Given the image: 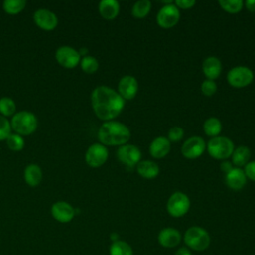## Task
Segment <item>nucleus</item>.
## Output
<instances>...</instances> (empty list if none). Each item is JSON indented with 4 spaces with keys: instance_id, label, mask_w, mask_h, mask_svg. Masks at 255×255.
<instances>
[{
    "instance_id": "obj_1",
    "label": "nucleus",
    "mask_w": 255,
    "mask_h": 255,
    "mask_svg": "<svg viewBox=\"0 0 255 255\" xmlns=\"http://www.w3.org/2000/svg\"><path fill=\"white\" fill-rule=\"evenodd\" d=\"M92 108L96 116L104 121H113L125 108V100L108 86H98L91 95Z\"/></svg>"
},
{
    "instance_id": "obj_2",
    "label": "nucleus",
    "mask_w": 255,
    "mask_h": 255,
    "mask_svg": "<svg viewBox=\"0 0 255 255\" xmlns=\"http://www.w3.org/2000/svg\"><path fill=\"white\" fill-rule=\"evenodd\" d=\"M130 130L123 123L117 121L104 122L98 130V138L102 144L121 146L130 139Z\"/></svg>"
},
{
    "instance_id": "obj_3",
    "label": "nucleus",
    "mask_w": 255,
    "mask_h": 255,
    "mask_svg": "<svg viewBox=\"0 0 255 255\" xmlns=\"http://www.w3.org/2000/svg\"><path fill=\"white\" fill-rule=\"evenodd\" d=\"M206 148L208 154L214 159L226 160L234 150V143L230 138L218 135L208 140Z\"/></svg>"
},
{
    "instance_id": "obj_4",
    "label": "nucleus",
    "mask_w": 255,
    "mask_h": 255,
    "mask_svg": "<svg viewBox=\"0 0 255 255\" xmlns=\"http://www.w3.org/2000/svg\"><path fill=\"white\" fill-rule=\"evenodd\" d=\"M38 121L36 116L29 111L16 113L11 120V128L20 135H28L37 128Z\"/></svg>"
},
{
    "instance_id": "obj_5",
    "label": "nucleus",
    "mask_w": 255,
    "mask_h": 255,
    "mask_svg": "<svg viewBox=\"0 0 255 255\" xmlns=\"http://www.w3.org/2000/svg\"><path fill=\"white\" fill-rule=\"evenodd\" d=\"M185 244L195 251L205 250L210 244L208 232L199 226H191L184 233Z\"/></svg>"
},
{
    "instance_id": "obj_6",
    "label": "nucleus",
    "mask_w": 255,
    "mask_h": 255,
    "mask_svg": "<svg viewBox=\"0 0 255 255\" xmlns=\"http://www.w3.org/2000/svg\"><path fill=\"white\" fill-rule=\"evenodd\" d=\"M226 79L231 87L241 89L249 86L253 82L254 74L248 67L236 66L229 70Z\"/></svg>"
},
{
    "instance_id": "obj_7",
    "label": "nucleus",
    "mask_w": 255,
    "mask_h": 255,
    "mask_svg": "<svg viewBox=\"0 0 255 255\" xmlns=\"http://www.w3.org/2000/svg\"><path fill=\"white\" fill-rule=\"evenodd\" d=\"M190 207V200L189 197L181 192L175 191L173 192L166 203V209L169 215L172 217H181L185 215Z\"/></svg>"
},
{
    "instance_id": "obj_8",
    "label": "nucleus",
    "mask_w": 255,
    "mask_h": 255,
    "mask_svg": "<svg viewBox=\"0 0 255 255\" xmlns=\"http://www.w3.org/2000/svg\"><path fill=\"white\" fill-rule=\"evenodd\" d=\"M179 19V9L173 3L163 5L156 15V23L163 29H170L174 27L178 23Z\"/></svg>"
},
{
    "instance_id": "obj_9",
    "label": "nucleus",
    "mask_w": 255,
    "mask_h": 255,
    "mask_svg": "<svg viewBox=\"0 0 255 255\" xmlns=\"http://www.w3.org/2000/svg\"><path fill=\"white\" fill-rule=\"evenodd\" d=\"M117 157L128 167H134L141 159V151L134 144H124L119 146L117 150Z\"/></svg>"
},
{
    "instance_id": "obj_10",
    "label": "nucleus",
    "mask_w": 255,
    "mask_h": 255,
    "mask_svg": "<svg viewBox=\"0 0 255 255\" xmlns=\"http://www.w3.org/2000/svg\"><path fill=\"white\" fill-rule=\"evenodd\" d=\"M109 151L102 143L91 144L85 154V160L91 167L97 168L102 166L108 159Z\"/></svg>"
},
{
    "instance_id": "obj_11",
    "label": "nucleus",
    "mask_w": 255,
    "mask_h": 255,
    "mask_svg": "<svg viewBox=\"0 0 255 255\" xmlns=\"http://www.w3.org/2000/svg\"><path fill=\"white\" fill-rule=\"evenodd\" d=\"M206 143L201 136L193 135L188 137L181 145V153L187 159L199 157L205 150Z\"/></svg>"
},
{
    "instance_id": "obj_12",
    "label": "nucleus",
    "mask_w": 255,
    "mask_h": 255,
    "mask_svg": "<svg viewBox=\"0 0 255 255\" xmlns=\"http://www.w3.org/2000/svg\"><path fill=\"white\" fill-rule=\"evenodd\" d=\"M56 60L65 68H74L81 61L79 51L71 46H61L56 51Z\"/></svg>"
},
{
    "instance_id": "obj_13",
    "label": "nucleus",
    "mask_w": 255,
    "mask_h": 255,
    "mask_svg": "<svg viewBox=\"0 0 255 255\" xmlns=\"http://www.w3.org/2000/svg\"><path fill=\"white\" fill-rule=\"evenodd\" d=\"M138 92L137 80L130 75L121 78L118 84V93L124 100H132Z\"/></svg>"
},
{
    "instance_id": "obj_14",
    "label": "nucleus",
    "mask_w": 255,
    "mask_h": 255,
    "mask_svg": "<svg viewBox=\"0 0 255 255\" xmlns=\"http://www.w3.org/2000/svg\"><path fill=\"white\" fill-rule=\"evenodd\" d=\"M33 18L36 25L44 30H53L58 25V18L56 14L46 8L36 10Z\"/></svg>"
},
{
    "instance_id": "obj_15",
    "label": "nucleus",
    "mask_w": 255,
    "mask_h": 255,
    "mask_svg": "<svg viewBox=\"0 0 255 255\" xmlns=\"http://www.w3.org/2000/svg\"><path fill=\"white\" fill-rule=\"evenodd\" d=\"M51 213L53 217L62 223L71 221L75 216L74 207L65 201H58L52 205Z\"/></svg>"
},
{
    "instance_id": "obj_16",
    "label": "nucleus",
    "mask_w": 255,
    "mask_h": 255,
    "mask_svg": "<svg viewBox=\"0 0 255 255\" xmlns=\"http://www.w3.org/2000/svg\"><path fill=\"white\" fill-rule=\"evenodd\" d=\"M171 148V142L165 136L155 137L149 144V153L153 158L160 159L166 156Z\"/></svg>"
},
{
    "instance_id": "obj_17",
    "label": "nucleus",
    "mask_w": 255,
    "mask_h": 255,
    "mask_svg": "<svg viewBox=\"0 0 255 255\" xmlns=\"http://www.w3.org/2000/svg\"><path fill=\"white\" fill-rule=\"evenodd\" d=\"M225 183L232 190L242 189L247 181V177L243 169L239 167H233L229 172L225 173Z\"/></svg>"
},
{
    "instance_id": "obj_18",
    "label": "nucleus",
    "mask_w": 255,
    "mask_h": 255,
    "mask_svg": "<svg viewBox=\"0 0 255 255\" xmlns=\"http://www.w3.org/2000/svg\"><path fill=\"white\" fill-rule=\"evenodd\" d=\"M222 71L221 61L214 56H209L202 62V73L207 80L214 81L217 79Z\"/></svg>"
},
{
    "instance_id": "obj_19",
    "label": "nucleus",
    "mask_w": 255,
    "mask_h": 255,
    "mask_svg": "<svg viewBox=\"0 0 255 255\" xmlns=\"http://www.w3.org/2000/svg\"><path fill=\"white\" fill-rule=\"evenodd\" d=\"M157 239L161 246L171 248L178 245L181 239V235L177 229L173 227H166L160 230Z\"/></svg>"
},
{
    "instance_id": "obj_20",
    "label": "nucleus",
    "mask_w": 255,
    "mask_h": 255,
    "mask_svg": "<svg viewBox=\"0 0 255 255\" xmlns=\"http://www.w3.org/2000/svg\"><path fill=\"white\" fill-rule=\"evenodd\" d=\"M99 12L104 19L113 20L120 12V4L117 0H102L99 3Z\"/></svg>"
},
{
    "instance_id": "obj_21",
    "label": "nucleus",
    "mask_w": 255,
    "mask_h": 255,
    "mask_svg": "<svg viewBox=\"0 0 255 255\" xmlns=\"http://www.w3.org/2000/svg\"><path fill=\"white\" fill-rule=\"evenodd\" d=\"M135 167L139 176L145 179L155 178L159 173V167L157 163L152 160H140Z\"/></svg>"
},
{
    "instance_id": "obj_22",
    "label": "nucleus",
    "mask_w": 255,
    "mask_h": 255,
    "mask_svg": "<svg viewBox=\"0 0 255 255\" xmlns=\"http://www.w3.org/2000/svg\"><path fill=\"white\" fill-rule=\"evenodd\" d=\"M251 157V150L246 145H240L236 148H234L232 154H231V162L233 165L237 167L245 166Z\"/></svg>"
},
{
    "instance_id": "obj_23",
    "label": "nucleus",
    "mask_w": 255,
    "mask_h": 255,
    "mask_svg": "<svg viewBox=\"0 0 255 255\" xmlns=\"http://www.w3.org/2000/svg\"><path fill=\"white\" fill-rule=\"evenodd\" d=\"M42 169L38 164L31 163L26 166L24 170V178L28 185L37 186L42 180Z\"/></svg>"
},
{
    "instance_id": "obj_24",
    "label": "nucleus",
    "mask_w": 255,
    "mask_h": 255,
    "mask_svg": "<svg viewBox=\"0 0 255 255\" xmlns=\"http://www.w3.org/2000/svg\"><path fill=\"white\" fill-rule=\"evenodd\" d=\"M202 129L207 136L212 138L219 135L222 130V124L218 118L210 117L204 121Z\"/></svg>"
},
{
    "instance_id": "obj_25",
    "label": "nucleus",
    "mask_w": 255,
    "mask_h": 255,
    "mask_svg": "<svg viewBox=\"0 0 255 255\" xmlns=\"http://www.w3.org/2000/svg\"><path fill=\"white\" fill-rule=\"evenodd\" d=\"M151 10V2L149 0L136 1L131 8V15L136 19L145 18Z\"/></svg>"
},
{
    "instance_id": "obj_26",
    "label": "nucleus",
    "mask_w": 255,
    "mask_h": 255,
    "mask_svg": "<svg viewBox=\"0 0 255 255\" xmlns=\"http://www.w3.org/2000/svg\"><path fill=\"white\" fill-rule=\"evenodd\" d=\"M110 255H132V249L127 242L117 240L110 247Z\"/></svg>"
},
{
    "instance_id": "obj_27",
    "label": "nucleus",
    "mask_w": 255,
    "mask_h": 255,
    "mask_svg": "<svg viewBox=\"0 0 255 255\" xmlns=\"http://www.w3.org/2000/svg\"><path fill=\"white\" fill-rule=\"evenodd\" d=\"M219 6L227 13L236 14L243 8V2L241 0H219Z\"/></svg>"
},
{
    "instance_id": "obj_28",
    "label": "nucleus",
    "mask_w": 255,
    "mask_h": 255,
    "mask_svg": "<svg viewBox=\"0 0 255 255\" xmlns=\"http://www.w3.org/2000/svg\"><path fill=\"white\" fill-rule=\"evenodd\" d=\"M80 64H81V68L82 70L87 73V74H94L98 71L99 69V62L98 60L93 57V56H84L81 61H80Z\"/></svg>"
},
{
    "instance_id": "obj_29",
    "label": "nucleus",
    "mask_w": 255,
    "mask_h": 255,
    "mask_svg": "<svg viewBox=\"0 0 255 255\" xmlns=\"http://www.w3.org/2000/svg\"><path fill=\"white\" fill-rule=\"evenodd\" d=\"M26 6L25 0H5L3 2V9L8 14H17L21 12Z\"/></svg>"
},
{
    "instance_id": "obj_30",
    "label": "nucleus",
    "mask_w": 255,
    "mask_h": 255,
    "mask_svg": "<svg viewBox=\"0 0 255 255\" xmlns=\"http://www.w3.org/2000/svg\"><path fill=\"white\" fill-rule=\"evenodd\" d=\"M0 113L4 117L12 116L16 113L15 102L8 97H3L0 99Z\"/></svg>"
},
{
    "instance_id": "obj_31",
    "label": "nucleus",
    "mask_w": 255,
    "mask_h": 255,
    "mask_svg": "<svg viewBox=\"0 0 255 255\" xmlns=\"http://www.w3.org/2000/svg\"><path fill=\"white\" fill-rule=\"evenodd\" d=\"M7 146L13 151H19L24 147V138L18 133H11L6 139Z\"/></svg>"
},
{
    "instance_id": "obj_32",
    "label": "nucleus",
    "mask_w": 255,
    "mask_h": 255,
    "mask_svg": "<svg viewBox=\"0 0 255 255\" xmlns=\"http://www.w3.org/2000/svg\"><path fill=\"white\" fill-rule=\"evenodd\" d=\"M201 93L206 97H212L217 91V85L212 80H204L200 85Z\"/></svg>"
},
{
    "instance_id": "obj_33",
    "label": "nucleus",
    "mask_w": 255,
    "mask_h": 255,
    "mask_svg": "<svg viewBox=\"0 0 255 255\" xmlns=\"http://www.w3.org/2000/svg\"><path fill=\"white\" fill-rule=\"evenodd\" d=\"M11 123L6 119V117L0 115V140L7 139L11 134Z\"/></svg>"
},
{
    "instance_id": "obj_34",
    "label": "nucleus",
    "mask_w": 255,
    "mask_h": 255,
    "mask_svg": "<svg viewBox=\"0 0 255 255\" xmlns=\"http://www.w3.org/2000/svg\"><path fill=\"white\" fill-rule=\"evenodd\" d=\"M183 135H184V130L181 127H178V126H174L170 128L167 132V138L170 142L171 141L175 142L180 140L183 137Z\"/></svg>"
},
{
    "instance_id": "obj_35",
    "label": "nucleus",
    "mask_w": 255,
    "mask_h": 255,
    "mask_svg": "<svg viewBox=\"0 0 255 255\" xmlns=\"http://www.w3.org/2000/svg\"><path fill=\"white\" fill-rule=\"evenodd\" d=\"M244 173L247 178L251 179L252 181H255V160L249 161L245 166H244Z\"/></svg>"
},
{
    "instance_id": "obj_36",
    "label": "nucleus",
    "mask_w": 255,
    "mask_h": 255,
    "mask_svg": "<svg viewBox=\"0 0 255 255\" xmlns=\"http://www.w3.org/2000/svg\"><path fill=\"white\" fill-rule=\"evenodd\" d=\"M195 1L194 0H176L174 2V5L178 8V9H190L195 5Z\"/></svg>"
},
{
    "instance_id": "obj_37",
    "label": "nucleus",
    "mask_w": 255,
    "mask_h": 255,
    "mask_svg": "<svg viewBox=\"0 0 255 255\" xmlns=\"http://www.w3.org/2000/svg\"><path fill=\"white\" fill-rule=\"evenodd\" d=\"M220 167H221V170H222V171H224L225 173H227V172H229V171L233 168V164H232V162H230V161H228V160H223V161L221 162Z\"/></svg>"
},
{
    "instance_id": "obj_38",
    "label": "nucleus",
    "mask_w": 255,
    "mask_h": 255,
    "mask_svg": "<svg viewBox=\"0 0 255 255\" xmlns=\"http://www.w3.org/2000/svg\"><path fill=\"white\" fill-rule=\"evenodd\" d=\"M245 8L249 11V12H255V0H247L244 3Z\"/></svg>"
},
{
    "instance_id": "obj_39",
    "label": "nucleus",
    "mask_w": 255,
    "mask_h": 255,
    "mask_svg": "<svg viewBox=\"0 0 255 255\" xmlns=\"http://www.w3.org/2000/svg\"><path fill=\"white\" fill-rule=\"evenodd\" d=\"M175 255H192V254H191V252H190V250H189L188 248L181 247V248H179V249L176 251Z\"/></svg>"
}]
</instances>
